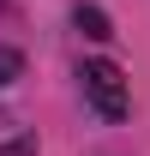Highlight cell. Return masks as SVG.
<instances>
[{
	"label": "cell",
	"mask_w": 150,
	"mask_h": 156,
	"mask_svg": "<svg viewBox=\"0 0 150 156\" xmlns=\"http://www.w3.org/2000/svg\"><path fill=\"white\" fill-rule=\"evenodd\" d=\"M12 78H24V54H18V48H6V42H0V90H6Z\"/></svg>",
	"instance_id": "obj_3"
},
{
	"label": "cell",
	"mask_w": 150,
	"mask_h": 156,
	"mask_svg": "<svg viewBox=\"0 0 150 156\" xmlns=\"http://www.w3.org/2000/svg\"><path fill=\"white\" fill-rule=\"evenodd\" d=\"M0 156H36V138H6Z\"/></svg>",
	"instance_id": "obj_4"
},
{
	"label": "cell",
	"mask_w": 150,
	"mask_h": 156,
	"mask_svg": "<svg viewBox=\"0 0 150 156\" xmlns=\"http://www.w3.org/2000/svg\"><path fill=\"white\" fill-rule=\"evenodd\" d=\"M72 24H78V30H84L90 42H108V36H114V24H108V12H102V6H84V0L72 6Z\"/></svg>",
	"instance_id": "obj_2"
},
{
	"label": "cell",
	"mask_w": 150,
	"mask_h": 156,
	"mask_svg": "<svg viewBox=\"0 0 150 156\" xmlns=\"http://www.w3.org/2000/svg\"><path fill=\"white\" fill-rule=\"evenodd\" d=\"M78 78H84V96H90V108H96L102 120H126L132 90H126V72H120L114 60H84Z\"/></svg>",
	"instance_id": "obj_1"
}]
</instances>
